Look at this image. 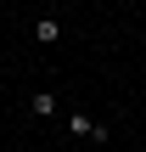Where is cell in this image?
<instances>
[{"instance_id":"obj_1","label":"cell","mask_w":146,"mask_h":152,"mask_svg":"<svg viewBox=\"0 0 146 152\" xmlns=\"http://www.w3.org/2000/svg\"><path fill=\"white\" fill-rule=\"evenodd\" d=\"M68 135H73V141H90V147H107V141H113V130H107L96 113H84V107L68 113Z\"/></svg>"},{"instance_id":"obj_2","label":"cell","mask_w":146,"mask_h":152,"mask_svg":"<svg viewBox=\"0 0 146 152\" xmlns=\"http://www.w3.org/2000/svg\"><path fill=\"white\" fill-rule=\"evenodd\" d=\"M28 34H34V45H56V39H62V17H51V11H45V17H34V28H28Z\"/></svg>"},{"instance_id":"obj_3","label":"cell","mask_w":146,"mask_h":152,"mask_svg":"<svg viewBox=\"0 0 146 152\" xmlns=\"http://www.w3.org/2000/svg\"><path fill=\"white\" fill-rule=\"evenodd\" d=\"M28 113H34V118H56V113H62L56 90H34V96H28Z\"/></svg>"},{"instance_id":"obj_4","label":"cell","mask_w":146,"mask_h":152,"mask_svg":"<svg viewBox=\"0 0 146 152\" xmlns=\"http://www.w3.org/2000/svg\"><path fill=\"white\" fill-rule=\"evenodd\" d=\"M141 56H146V39H141Z\"/></svg>"}]
</instances>
